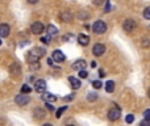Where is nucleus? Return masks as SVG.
Returning a JSON list of instances; mask_svg holds the SVG:
<instances>
[{"mask_svg": "<svg viewBox=\"0 0 150 126\" xmlns=\"http://www.w3.org/2000/svg\"><path fill=\"white\" fill-rule=\"evenodd\" d=\"M74 99V95H70V96H67V97H65V101H70V100H73Z\"/></svg>", "mask_w": 150, "mask_h": 126, "instance_id": "33", "label": "nucleus"}, {"mask_svg": "<svg viewBox=\"0 0 150 126\" xmlns=\"http://www.w3.org/2000/svg\"><path fill=\"white\" fill-rule=\"evenodd\" d=\"M21 92H24V93H30L32 92V88L29 87V85H23V88H21Z\"/></svg>", "mask_w": 150, "mask_h": 126, "instance_id": "24", "label": "nucleus"}, {"mask_svg": "<svg viewBox=\"0 0 150 126\" xmlns=\"http://www.w3.org/2000/svg\"><path fill=\"white\" fill-rule=\"evenodd\" d=\"M92 30L95 32L96 34H103L107 32V24L104 21L99 20V21H95V24L92 25Z\"/></svg>", "mask_w": 150, "mask_h": 126, "instance_id": "2", "label": "nucleus"}, {"mask_svg": "<svg viewBox=\"0 0 150 126\" xmlns=\"http://www.w3.org/2000/svg\"><path fill=\"white\" fill-rule=\"evenodd\" d=\"M42 100L46 101V103H54V101L57 100V96L50 92H44L42 93Z\"/></svg>", "mask_w": 150, "mask_h": 126, "instance_id": "10", "label": "nucleus"}, {"mask_svg": "<svg viewBox=\"0 0 150 126\" xmlns=\"http://www.w3.org/2000/svg\"><path fill=\"white\" fill-rule=\"evenodd\" d=\"M144 17H145L146 20H150V7L145 8V11H144Z\"/></svg>", "mask_w": 150, "mask_h": 126, "instance_id": "25", "label": "nucleus"}, {"mask_svg": "<svg viewBox=\"0 0 150 126\" xmlns=\"http://www.w3.org/2000/svg\"><path fill=\"white\" fill-rule=\"evenodd\" d=\"M30 30H32V33H34V34H41L42 32L45 30V25L42 23H40V21H36V23L32 24Z\"/></svg>", "mask_w": 150, "mask_h": 126, "instance_id": "6", "label": "nucleus"}, {"mask_svg": "<svg viewBox=\"0 0 150 126\" xmlns=\"http://www.w3.org/2000/svg\"><path fill=\"white\" fill-rule=\"evenodd\" d=\"M105 53V46L101 44H96L95 46L92 47V54L96 55V57H101V55Z\"/></svg>", "mask_w": 150, "mask_h": 126, "instance_id": "7", "label": "nucleus"}, {"mask_svg": "<svg viewBox=\"0 0 150 126\" xmlns=\"http://www.w3.org/2000/svg\"><path fill=\"white\" fill-rule=\"evenodd\" d=\"M45 50L41 49V47H34V49H32L30 51H29L28 54V61L30 63H37L40 61V58H42L45 55Z\"/></svg>", "mask_w": 150, "mask_h": 126, "instance_id": "1", "label": "nucleus"}, {"mask_svg": "<svg viewBox=\"0 0 150 126\" xmlns=\"http://www.w3.org/2000/svg\"><path fill=\"white\" fill-rule=\"evenodd\" d=\"M50 38H52V36H49V34H47L46 37H41V42H44L45 45H49L50 44Z\"/></svg>", "mask_w": 150, "mask_h": 126, "instance_id": "23", "label": "nucleus"}, {"mask_svg": "<svg viewBox=\"0 0 150 126\" xmlns=\"http://www.w3.org/2000/svg\"><path fill=\"white\" fill-rule=\"evenodd\" d=\"M96 99H98V95H96L95 92H90V93L87 95V100L91 101V103H92V101H95Z\"/></svg>", "mask_w": 150, "mask_h": 126, "instance_id": "20", "label": "nucleus"}, {"mask_svg": "<svg viewBox=\"0 0 150 126\" xmlns=\"http://www.w3.org/2000/svg\"><path fill=\"white\" fill-rule=\"evenodd\" d=\"M87 76H88V72L86 71V68L84 70H80V71H79V77H82V79H86Z\"/></svg>", "mask_w": 150, "mask_h": 126, "instance_id": "26", "label": "nucleus"}, {"mask_svg": "<svg viewBox=\"0 0 150 126\" xmlns=\"http://www.w3.org/2000/svg\"><path fill=\"white\" fill-rule=\"evenodd\" d=\"M46 105H47V109H49V111H54V106L52 105V103H46Z\"/></svg>", "mask_w": 150, "mask_h": 126, "instance_id": "32", "label": "nucleus"}, {"mask_svg": "<svg viewBox=\"0 0 150 126\" xmlns=\"http://www.w3.org/2000/svg\"><path fill=\"white\" fill-rule=\"evenodd\" d=\"M144 117H145L146 120H150V109H146V111L144 112Z\"/></svg>", "mask_w": 150, "mask_h": 126, "instance_id": "28", "label": "nucleus"}, {"mask_svg": "<svg viewBox=\"0 0 150 126\" xmlns=\"http://www.w3.org/2000/svg\"><path fill=\"white\" fill-rule=\"evenodd\" d=\"M150 45V39L148 38V39H144V44H142V46L144 47H146V46H149Z\"/></svg>", "mask_w": 150, "mask_h": 126, "instance_id": "31", "label": "nucleus"}, {"mask_svg": "<svg viewBox=\"0 0 150 126\" xmlns=\"http://www.w3.org/2000/svg\"><path fill=\"white\" fill-rule=\"evenodd\" d=\"M11 72H13V74H20V67L16 63H13V66L11 67Z\"/></svg>", "mask_w": 150, "mask_h": 126, "instance_id": "22", "label": "nucleus"}, {"mask_svg": "<svg viewBox=\"0 0 150 126\" xmlns=\"http://www.w3.org/2000/svg\"><path fill=\"white\" fill-rule=\"evenodd\" d=\"M53 61H54V59H52V58H49V59H47V63H49L50 66H52V64H53Z\"/></svg>", "mask_w": 150, "mask_h": 126, "instance_id": "36", "label": "nucleus"}, {"mask_svg": "<svg viewBox=\"0 0 150 126\" xmlns=\"http://www.w3.org/2000/svg\"><path fill=\"white\" fill-rule=\"evenodd\" d=\"M69 82H70V85L74 88V89H79L80 88V82L74 76H70L69 77Z\"/></svg>", "mask_w": 150, "mask_h": 126, "instance_id": "14", "label": "nucleus"}, {"mask_svg": "<svg viewBox=\"0 0 150 126\" xmlns=\"http://www.w3.org/2000/svg\"><path fill=\"white\" fill-rule=\"evenodd\" d=\"M78 42H79L82 46H87V45L90 44V37L86 36V34H80V36L78 37Z\"/></svg>", "mask_w": 150, "mask_h": 126, "instance_id": "13", "label": "nucleus"}, {"mask_svg": "<svg viewBox=\"0 0 150 126\" xmlns=\"http://www.w3.org/2000/svg\"><path fill=\"white\" fill-rule=\"evenodd\" d=\"M120 116H121V111H120L119 108H111L108 111V118L111 120V121H116V120L120 118Z\"/></svg>", "mask_w": 150, "mask_h": 126, "instance_id": "5", "label": "nucleus"}, {"mask_svg": "<svg viewBox=\"0 0 150 126\" xmlns=\"http://www.w3.org/2000/svg\"><path fill=\"white\" fill-rule=\"evenodd\" d=\"M92 3L95 5H100V4H103L104 3V0H92Z\"/></svg>", "mask_w": 150, "mask_h": 126, "instance_id": "30", "label": "nucleus"}, {"mask_svg": "<svg viewBox=\"0 0 150 126\" xmlns=\"http://www.w3.org/2000/svg\"><path fill=\"white\" fill-rule=\"evenodd\" d=\"M15 101H16V104H17V105L24 106V105H26V104H29V101H30V97L28 96V93L21 92L20 95H17L15 97Z\"/></svg>", "mask_w": 150, "mask_h": 126, "instance_id": "3", "label": "nucleus"}, {"mask_svg": "<svg viewBox=\"0 0 150 126\" xmlns=\"http://www.w3.org/2000/svg\"><path fill=\"white\" fill-rule=\"evenodd\" d=\"M140 125H141V126H150V120H146V118H145Z\"/></svg>", "mask_w": 150, "mask_h": 126, "instance_id": "29", "label": "nucleus"}, {"mask_svg": "<svg viewBox=\"0 0 150 126\" xmlns=\"http://www.w3.org/2000/svg\"><path fill=\"white\" fill-rule=\"evenodd\" d=\"M125 121H127V124H132V122L134 121V116H133V114H128Z\"/></svg>", "mask_w": 150, "mask_h": 126, "instance_id": "27", "label": "nucleus"}, {"mask_svg": "<svg viewBox=\"0 0 150 126\" xmlns=\"http://www.w3.org/2000/svg\"><path fill=\"white\" fill-rule=\"evenodd\" d=\"M99 76H100V77H104V76H105V74H104L103 70H100V71H99Z\"/></svg>", "mask_w": 150, "mask_h": 126, "instance_id": "34", "label": "nucleus"}, {"mask_svg": "<svg viewBox=\"0 0 150 126\" xmlns=\"http://www.w3.org/2000/svg\"><path fill=\"white\" fill-rule=\"evenodd\" d=\"M28 3H30V4H36V3H38V0H28Z\"/></svg>", "mask_w": 150, "mask_h": 126, "instance_id": "35", "label": "nucleus"}, {"mask_svg": "<svg viewBox=\"0 0 150 126\" xmlns=\"http://www.w3.org/2000/svg\"><path fill=\"white\" fill-rule=\"evenodd\" d=\"M92 87L96 88V89H100V88L103 87V83H101L100 80H95V82H92Z\"/></svg>", "mask_w": 150, "mask_h": 126, "instance_id": "21", "label": "nucleus"}, {"mask_svg": "<svg viewBox=\"0 0 150 126\" xmlns=\"http://www.w3.org/2000/svg\"><path fill=\"white\" fill-rule=\"evenodd\" d=\"M46 82L45 80H37L36 82V85H34V89L37 91L38 93H44L46 91Z\"/></svg>", "mask_w": 150, "mask_h": 126, "instance_id": "9", "label": "nucleus"}, {"mask_svg": "<svg viewBox=\"0 0 150 126\" xmlns=\"http://www.w3.org/2000/svg\"><path fill=\"white\" fill-rule=\"evenodd\" d=\"M136 26H137V23H136L134 20H132V18H128V20L124 21V24H122V28H124L125 32H133L136 29Z\"/></svg>", "mask_w": 150, "mask_h": 126, "instance_id": "4", "label": "nucleus"}, {"mask_svg": "<svg viewBox=\"0 0 150 126\" xmlns=\"http://www.w3.org/2000/svg\"><path fill=\"white\" fill-rule=\"evenodd\" d=\"M61 18H62L63 21H66V23H70V21L73 20V17H71V15L69 12H63L62 15H61Z\"/></svg>", "mask_w": 150, "mask_h": 126, "instance_id": "18", "label": "nucleus"}, {"mask_svg": "<svg viewBox=\"0 0 150 126\" xmlns=\"http://www.w3.org/2000/svg\"><path fill=\"white\" fill-rule=\"evenodd\" d=\"M148 95H149V97H150V89H149V93H148Z\"/></svg>", "mask_w": 150, "mask_h": 126, "instance_id": "38", "label": "nucleus"}, {"mask_svg": "<svg viewBox=\"0 0 150 126\" xmlns=\"http://www.w3.org/2000/svg\"><path fill=\"white\" fill-rule=\"evenodd\" d=\"M53 59H54L55 62L61 63V62H65L66 57H65V54H63L61 50H54V51H53Z\"/></svg>", "mask_w": 150, "mask_h": 126, "instance_id": "8", "label": "nucleus"}, {"mask_svg": "<svg viewBox=\"0 0 150 126\" xmlns=\"http://www.w3.org/2000/svg\"><path fill=\"white\" fill-rule=\"evenodd\" d=\"M66 109H67V106H62V108H59L57 111V113H55V117H57V118H61V116L66 112Z\"/></svg>", "mask_w": 150, "mask_h": 126, "instance_id": "19", "label": "nucleus"}, {"mask_svg": "<svg viewBox=\"0 0 150 126\" xmlns=\"http://www.w3.org/2000/svg\"><path fill=\"white\" fill-rule=\"evenodd\" d=\"M91 67H92V68H95V67H96V62H95V61H93V62H91Z\"/></svg>", "mask_w": 150, "mask_h": 126, "instance_id": "37", "label": "nucleus"}, {"mask_svg": "<svg viewBox=\"0 0 150 126\" xmlns=\"http://www.w3.org/2000/svg\"><path fill=\"white\" fill-rule=\"evenodd\" d=\"M45 111H42V108H37L36 111H34V116H36V118H44L45 117Z\"/></svg>", "mask_w": 150, "mask_h": 126, "instance_id": "17", "label": "nucleus"}, {"mask_svg": "<svg viewBox=\"0 0 150 126\" xmlns=\"http://www.w3.org/2000/svg\"><path fill=\"white\" fill-rule=\"evenodd\" d=\"M46 32H47V34H49V36H57L58 29L55 28L54 25H49V26L46 28Z\"/></svg>", "mask_w": 150, "mask_h": 126, "instance_id": "15", "label": "nucleus"}, {"mask_svg": "<svg viewBox=\"0 0 150 126\" xmlns=\"http://www.w3.org/2000/svg\"><path fill=\"white\" fill-rule=\"evenodd\" d=\"M113 89H115V82L113 80H108L105 83V91L111 93V92H113Z\"/></svg>", "mask_w": 150, "mask_h": 126, "instance_id": "16", "label": "nucleus"}, {"mask_svg": "<svg viewBox=\"0 0 150 126\" xmlns=\"http://www.w3.org/2000/svg\"><path fill=\"white\" fill-rule=\"evenodd\" d=\"M86 61L84 59H78L75 61L74 64H73V68L74 70H78V71H80V70H84L86 68Z\"/></svg>", "mask_w": 150, "mask_h": 126, "instance_id": "11", "label": "nucleus"}, {"mask_svg": "<svg viewBox=\"0 0 150 126\" xmlns=\"http://www.w3.org/2000/svg\"><path fill=\"white\" fill-rule=\"evenodd\" d=\"M9 32H11L9 25H7V24H1V25H0V36H1L3 38H5V37L9 34Z\"/></svg>", "mask_w": 150, "mask_h": 126, "instance_id": "12", "label": "nucleus"}]
</instances>
